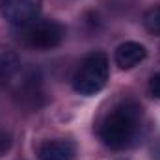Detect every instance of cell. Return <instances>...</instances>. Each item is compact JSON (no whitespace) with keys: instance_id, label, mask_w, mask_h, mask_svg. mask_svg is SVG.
Returning a JSON list of instances; mask_svg holds the SVG:
<instances>
[{"instance_id":"277c9868","label":"cell","mask_w":160,"mask_h":160,"mask_svg":"<svg viewBox=\"0 0 160 160\" xmlns=\"http://www.w3.org/2000/svg\"><path fill=\"white\" fill-rule=\"evenodd\" d=\"M43 0H0L2 17L13 26H26L39 17Z\"/></svg>"},{"instance_id":"30bf717a","label":"cell","mask_w":160,"mask_h":160,"mask_svg":"<svg viewBox=\"0 0 160 160\" xmlns=\"http://www.w3.org/2000/svg\"><path fill=\"white\" fill-rule=\"evenodd\" d=\"M9 147H11V134L6 130H0V157L6 151H9Z\"/></svg>"},{"instance_id":"3957f363","label":"cell","mask_w":160,"mask_h":160,"mask_svg":"<svg viewBox=\"0 0 160 160\" xmlns=\"http://www.w3.org/2000/svg\"><path fill=\"white\" fill-rule=\"evenodd\" d=\"M65 38V28L52 19H36L26 26H21L19 39L34 50H50Z\"/></svg>"},{"instance_id":"7c38bea8","label":"cell","mask_w":160,"mask_h":160,"mask_svg":"<svg viewBox=\"0 0 160 160\" xmlns=\"http://www.w3.org/2000/svg\"><path fill=\"white\" fill-rule=\"evenodd\" d=\"M155 160H160V151L158 153H155Z\"/></svg>"},{"instance_id":"6da1fadb","label":"cell","mask_w":160,"mask_h":160,"mask_svg":"<svg viewBox=\"0 0 160 160\" xmlns=\"http://www.w3.org/2000/svg\"><path fill=\"white\" fill-rule=\"evenodd\" d=\"M142 125H143L142 106L132 99L121 101L102 119L99 136L102 143L110 149H116V151L127 149L142 134Z\"/></svg>"},{"instance_id":"5b68a950","label":"cell","mask_w":160,"mask_h":160,"mask_svg":"<svg viewBox=\"0 0 160 160\" xmlns=\"http://www.w3.org/2000/svg\"><path fill=\"white\" fill-rule=\"evenodd\" d=\"M19 73H21V69H19ZM15 95L21 97V101L24 104L38 106V99L43 95L39 73L34 71V69H28V71L21 73V80L17 82V88H15Z\"/></svg>"},{"instance_id":"8992f818","label":"cell","mask_w":160,"mask_h":160,"mask_svg":"<svg viewBox=\"0 0 160 160\" xmlns=\"http://www.w3.org/2000/svg\"><path fill=\"white\" fill-rule=\"evenodd\" d=\"M39 160H77V147L69 140H47L38 149Z\"/></svg>"},{"instance_id":"52a82bcc","label":"cell","mask_w":160,"mask_h":160,"mask_svg":"<svg viewBox=\"0 0 160 160\" xmlns=\"http://www.w3.org/2000/svg\"><path fill=\"white\" fill-rule=\"evenodd\" d=\"M147 56V50L143 45L136 43V41H125L116 48V63L119 65V69H132L136 65H140Z\"/></svg>"},{"instance_id":"9c48e42d","label":"cell","mask_w":160,"mask_h":160,"mask_svg":"<svg viewBox=\"0 0 160 160\" xmlns=\"http://www.w3.org/2000/svg\"><path fill=\"white\" fill-rule=\"evenodd\" d=\"M143 26H145L147 32L160 36V6L149 8L143 13Z\"/></svg>"},{"instance_id":"7a4b0ae2","label":"cell","mask_w":160,"mask_h":160,"mask_svg":"<svg viewBox=\"0 0 160 160\" xmlns=\"http://www.w3.org/2000/svg\"><path fill=\"white\" fill-rule=\"evenodd\" d=\"M108 80V58L102 52L88 54L73 77V88L80 95L99 93Z\"/></svg>"},{"instance_id":"8fae6325","label":"cell","mask_w":160,"mask_h":160,"mask_svg":"<svg viewBox=\"0 0 160 160\" xmlns=\"http://www.w3.org/2000/svg\"><path fill=\"white\" fill-rule=\"evenodd\" d=\"M149 91H151L153 97L160 99V73H157L153 78L149 80Z\"/></svg>"},{"instance_id":"ba28073f","label":"cell","mask_w":160,"mask_h":160,"mask_svg":"<svg viewBox=\"0 0 160 160\" xmlns=\"http://www.w3.org/2000/svg\"><path fill=\"white\" fill-rule=\"evenodd\" d=\"M21 69V60L13 50L0 48V84L11 80Z\"/></svg>"}]
</instances>
